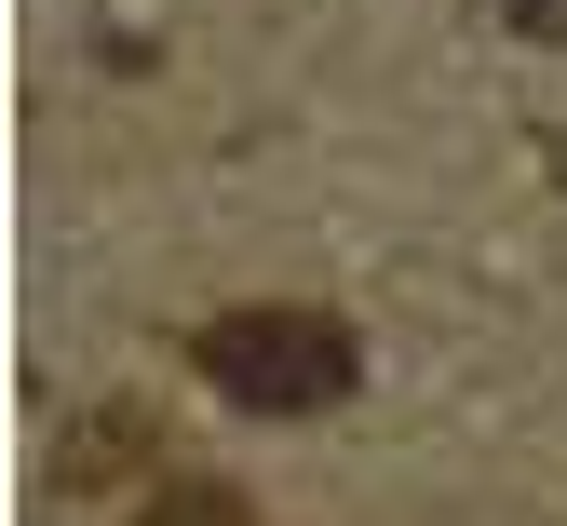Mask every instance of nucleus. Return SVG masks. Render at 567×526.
<instances>
[{
    "label": "nucleus",
    "instance_id": "nucleus-1",
    "mask_svg": "<svg viewBox=\"0 0 567 526\" xmlns=\"http://www.w3.org/2000/svg\"><path fill=\"white\" fill-rule=\"evenodd\" d=\"M203 379L257 419H324L351 379H365V338L338 311H298V297H270V311H217L203 324Z\"/></svg>",
    "mask_w": 567,
    "mask_h": 526
},
{
    "label": "nucleus",
    "instance_id": "nucleus-2",
    "mask_svg": "<svg viewBox=\"0 0 567 526\" xmlns=\"http://www.w3.org/2000/svg\"><path fill=\"white\" fill-rule=\"evenodd\" d=\"M135 526H257L230 486H150V513H135Z\"/></svg>",
    "mask_w": 567,
    "mask_h": 526
}]
</instances>
